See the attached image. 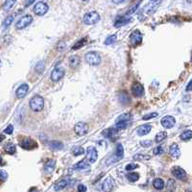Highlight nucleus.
<instances>
[{
  "instance_id": "f257e3e1",
  "label": "nucleus",
  "mask_w": 192,
  "mask_h": 192,
  "mask_svg": "<svg viewBox=\"0 0 192 192\" xmlns=\"http://www.w3.org/2000/svg\"><path fill=\"white\" fill-rule=\"evenodd\" d=\"M29 105H30V108L32 111L39 112L40 111H42L43 107H44V100H43L42 96L36 95L30 100Z\"/></svg>"
},
{
  "instance_id": "f03ea898",
  "label": "nucleus",
  "mask_w": 192,
  "mask_h": 192,
  "mask_svg": "<svg viewBox=\"0 0 192 192\" xmlns=\"http://www.w3.org/2000/svg\"><path fill=\"white\" fill-rule=\"evenodd\" d=\"M84 23L87 25H93L96 24L100 20V15L97 12H90L85 15L84 17Z\"/></svg>"
},
{
  "instance_id": "7ed1b4c3",
  "label": "nucleus",
  "mask_w": 192,
  "mask_h": 192,
  "mask_svg": "<svg viewBox=\"0 0 192 192\" xmlns=\"http://www.w3.org/2000/svg\"><path fill=\"white\" fill-rule=\"evenodd\" d=\"M86 62L90 65H98L101 62V57L96 52H89L87 53L86 57Z\"/></svg>"
},
{
  "instance_id": "20e7f679",
  "label": "nucleus",
  "mask_w": 192,
  "mask_h": 192,
  "mask_svg": "<svg viewBox=\"0 0 192 192\" xmlns=\"http://www.w3.org/2000/svg\"><path fill=\"white\" fill-rule=\"evenodd\" d=\"M162 1H151L149 2L148 4L143 8V11H142V14L145 15L146 17L147 15H153L157 10H158L159 6L160 5Z\"/></svg>"
},
{
  "instance_id": "39448f33",
  "label": "nucleus",
  "mask_w": 192,
  "mask_h": 192,
  "mask_svg": "<svg viewBox=\"0 0 192 192\" xmlns=\"http://www.w3.org/2000/svg\"><path fill=\"white\" fill-rule=\"evenodd\" d=\"M123 157H124V148L120 143H119V144H117V146H116V150H115L114 155H113L111 159H109L107 164L109 165V164H111V163L118 162V160L121 159Z\"/></svg>"
},
{
  "instance_id": "423d86ee",
  "label": "nucleus",
  "mask_w": 192,
  "mask_h": 192,
  "mask_svg": "<svg viewBox=\"0 0 192 192\" xmlns=\"http://www.w3.org/2000/svg\"><path fill=\"white\" fill-rule=\"evenodd\" d=\"M32 21H33V17H32V15H24V17H21L20 19L17 21V24H15V28L18 29V30H21V29H23V28H25V27L29 26V25L32 23Z\"/></svg>"
},
{
  "instance_id": "0eeeda50",
  "label": "nucleus",
  "mask_w": 192,
  "mask_h": 192,
  "mask_svg": "<svg viewBox=\"0 0 192 192\" xmlns=\"http://www.w3.org/2000/svg\"><path fill=\"white\" fill-rule=\"evenodd\" d=\"M48 5L46 4L44 2H37L36 5L34 6V12L37 15H45L47 11H48Z\"/></svg>"
},
{
  "instance_id": "6e6552de",
  "label": "nucleus",
  "mask_w": 192,
  "mask_h": 192,
  "mask_svg": "<svg viewBox=\"0 0 192 192\" xmlns=\"http://www.w3.org/2000/svg\"><path fill=\"white\" fill-rule=\"evenodd\" d=\"M20 146L25 150H32L34 148H36L37 146V142L35 140H33L32 138L30 137H25L21 140L20 142Z\"/></svg>"
},
{
  "instance_id": "1a4fd4ad",
  "label": "nucleus",
  "mask_w": 192,
  "mask_h": 192,
  "mask_svg": "<svg viewBox=\"0 0 192 192\" xmlns=\"http://www.w3.org/2000/svg\"><path fill=\"white\" fill-rule=\"evenodd\" d=\"M74 131L78 136H85L89 131V126L85 122H79L74 126Z\"/></svg>"
},
{
  "instance_id": "9d476101",
  "label": "nucleus",
  "mask_w": 192,
  "mask_h": 192,
  "mask_svg": "<svg viewBox=\"0 0 192 192\" xmlns=\"http://www.w3.org/2000/svg\"><path fill=\"white\" fill-rule=\"evenodd\" d=\"M130 40H131V43L132 45L137 47L142 42V35L139 32V31L136 30L134 32H133L131 34V37H130Z\"/></svg>"
},
{
  "instance_id": "9b49d317",
  "label": "nucleus",
  "mask_w": 192,
  "mask_h": 192,
  "mask_svg": "<svg viewBox=\"0 0 192 192\" xmlns=\"http://www.w3.org/2000/svg\"><path fill=\"white\" fill-rule=\"evenodd\" d=\"M87 160L90 163H94L96 162L97 158H98V153H97V150L92 146H89L87 149Z\"/></svg>"
},
{
  "instance_id": "f8f14e48",
  "label": "nucleus",
  "mask_w": 192,
  "mask_h": 192,
  "mask_svg": "<svg viewBox=\"0 0 192 192\" xmlns=\"http://www.w3.org/2000/svg\"><path fill=\"white\" fill-rule=\"evenodd\" d=\"M132 92H133L134 96L136 97H141L144 94V87L140 83L136 82L133 86H132Z\"/></svg>"
},
{
  "instance_id": "ddd939ff",
  "label": "nucleus",
  "mask_w": 192,
  "mask_h": 192,
  "mask_svg": "<svg viewBox=\"0 0 192 192\" xmlns=\"http://www.w3.org/2000/svg\"><path fill=\"white\" fill-rule=\"evenodd\" d=\"M64 76V70L62 67H57L51 73V80L53 82H59Z\"/></svg>"
},
{
  "instance_id": "4468645a",
  "label": "nucleus",
  "mask_w": 192,
  "mask_h": 192,
  "mask_svg": "<svg viewBox=\"0 0 192 192\" xmlns=\"http://www.w3.org/2000/svg\"><path fill=\"white\" fill-rule=\"evenodd\" d=\"M162 125L163 126L164 128L166 129H171L174 127V125L176 123V120L175 118L173 117L171 115H167V116H164V117L162 118Z\"/></svg>"
},
{
  "instance_id": "2eb2a0df",
  "label": "nucleus",
  "mask_w": 192,
  "mask_h": 192,
  "mask_svg": "<svg viewBox=\"0 0 192 192\" xmlns=\"http://www.w3.org/2000/svg\"><path fill=\"white\" fill-rule=\"evenodd\" d=\"M114 184H115L114 180L112 177H108L102 184V188L104 192H111L113 186H114Z\"/></svg>"
},
{
  "instance_id": "dca6fc26",
  "label": "nucleus",
  "mask_w": 192,
  "mask_h": 192,
  "mask_svg": "<svg viewBox=\"0 0 192 192\" xmlns=\"http://www.w3.org/2000/svg\"><path fill=\"white\" fill-rule=\"evenodd\" d=\"M172 174L179 180H185L186 179V172L181 167H174L172 170Z\"/></svg>"
},
{
  "instance_id": "f3484780",
  "label": "nucleus",
  "mask_w": 192,
  "mask_h": 192,
  "mask_svg": "<svg viewBox=\"0 0 192 192\" xmlns=\"http://www.w3.org/2000/svg\"><path fill=\"white\" fill-rule=\"evenodd\" d=\"M152 130V126L150 124H144V125H141L139 126L137 129V133L138 136L140 137H143V136H146Z\"/></svg>"
},
{
  "instance_id": "a211bd4d",
  "label": "nucleus",
  "mask_w": 192,
  "mask_h": 192,
  "mask_svg": "<svg viewBox=\"0 0 192 192\" xmlns=\"http://www.w3.org/2000/svg\"><path fill=\"white\" fill-rule=\"evenodd\" d=\"M131 20H132V17H127V15H124V17H119L117 19L115 20L114 27L115 28H120L122 26H124V25L128 24Z\"/></svg>"
},
{
  "instance_id": "6ab92c4d",
  "label": "nucleus",
  "mask_w": 192,
  "mask_h": 192,
  "mask_svg": "<svg viewBox=\"0 0 192 192\" xmlns=\"http://www.w3.org/2000/svg\"><path fill=\"white\" fill-rule=\"evenodd\" d=\"M28 89H29V86H28L27 84H22L17 89V91H15V95H17V98H19V99L23 98V97H25V95L27 94Z\"/></svg>"
},
{
  "instance_id": "aec40b11",
  "label": "nucleus",
  "mask_w": 192,
  "mask_h": 192,
  "mask_svg": "<svg viewBox=\"0 0 192 192\" xmlns=\"http://www.w3.org/2000/svg\"><path fill=\"white\" fill-rule=\"evenodd\" d=\"M169 154H170V156L173 157V158H175V159L180 158L181 150H180V148H179V146L176 143H173L172 145L170 146V148H169Z\"/></svg>"
},
{
  "instance_id": "412c9836",
  "label": "nucleus",
  "mask_w": 192,
  "mask_h": 192,
  "mask_svg": "<svg viewBox=\"0 0 192 192\" xmlns=\"http://www.w3.org/2000/svg\"><path fill=\"white\" fill-rule=\"evenodd\" d=\"M55 167H56V162L54 159H50L44 164V171L46 174H51L55 170Z\"/></svg>"
},
{
  "instance_id": "4be33fe9",
  "label": "nucleus",
  "mask_w": 192,
  "mask_h": 192,
  "mask_svg": "<svg viewBox=\"0 0 192 192\" xmlns=\"http://www.w3.org/2000/svg\"><path fill=\"white\" fill-rule=\"evenodd\" d=\"M75 169H80V170H89L90 168L89 163L87 162V159H82L81 162L76 163L74 166Z\"/></svg>"
},
{
  "instance_id": "5701e85b",
  "label": "nucleus",
  "mask_w": 192,
  "mask_h": 192,
  "mask_svg": "<svg viewBox=\"0 0 192 192\" xmlns=\"http://www.w3.org/2000/svg\"><path fill=\"white\" fill-rule=\"evenodd\" d=\"M67 184H68L67 180H65V179H62V180L59 181L58 182H56L55 185H54V189H55L56 191H59V190L64 189V188L67 185Z\"/></svg>"
},
{
  "instance_id": "b1692460",
  "label": "nucleus",
  "mask_w": 192,
  "mask_h": 192,
  "mask_svg": "<svg viewBox=\"0 0 192 192\" xmlns=\"http://www.w3.org/2000/svg\"><path fill=\"white\" fill-rule=\"evenodd\" d=\"M153 185H154V187H155L156 189L160 190V189H162V188L164 187V182H163L162 179H159V178L155 179L154 182H153Z\"/></svg>"
},
{
  "instance_id": "393cba45",
  "label": "nucleus",
  "mask_w": 192,
  "mask_h": 192,
  "mask_svg": "<svg viewBox=\"0 0 192 192\" xmlns=\"http://www.w3.org/2000/svg\"><path fill=\"white\" fill-rule=\"evenodd\" d=\"M49 146L51 149L53 150H62V148H64V144L62 142H60V141H51V142L49 143Z\"/></svg>"
},
{
  "instance_id": "a878e982",
  "label": "nucleus",
  "mask_w": 192,
  "mask_h": 192,
  "mask_svg": "<svg viewBox=\"0 0 192 192\" xmlns=\"http://www.w3.org/2000/svg\"><path fill=\"white\" fill-rule=\"evenodd\" d=\"M181 139L182 140H189L192 138V131L191 130H186L184 132H182L181 134Z\"/></svg>"
},
{
  "instance_id": "bb28decb",
  "label": "nucleus",
  "mask_w": 192,
  "mask_h": 192,
  "mask_svg": "<svg viewBox=\"0 0 192 192\" xmlns=\"http://www.w3.org/2000/svg\"><path fill=\"white\" fill-rule=\"evenodd\" d=\"M5 151L7 152L8 154H10V155H14L15 153V151H17V148H15V145L12 143H8L5 145Z\"/></svg>"
},
{
  "instance_id": "cd10ccee",
  "label": "nucleus",
  "mask_w": 192,
  "mask_h": 192,
  "mask_svg": "<svg viewBox=\"0 0 192 192\" xmlns=\"http://www.w3.org/2000/svg\"><path fill=\"white\" fill-rule=\"evenodd\" d=\"M69 64H70V67L73 68H76L78 67V64H80V59L78 58L77 56H73L69 59Z\"/></svg>"
},
{
  "instance_id": "c85d7f7f",
  "label": "nucleus",
  "mask_w": 192,
  "mask_h": 192,
  "mask_svg": "<svg viewBox=\"0 0 192 192\" xmlns=\"http://www.w3.org/2000/svg\"><path fill=\"white\" fill-rule=\"evenodd\" d=\"M119 99H120V102L122 104H125V105H127V104L130 103V97L128 96V94L125 92H121L120 95H119Z\"/></svg>"
},
{
  "instance_id": "c756f323",
  "label": "nucleus",
  "mask_w": 192,
  "mask_h": 192,
  "mask_svg": "<svg viewBox=\"0 0 192 192\" xmlns=\"http://www.w3.org/2000/svg\"><path fill=\"white\" fill-rule=\"evenodd\" d=\"M166 137H167V134H166V132H159V134H157L156 136V138H155V141L157 143H159L162 142V140H164Z\"/></svg>"
},
{
  "instance_id": "7c9ffc66",
  "label": "nucleus",
  "mask_w": 192,
  "mask_h": 192,
  "mask_svg": "<svg viewBox=\"0 0 192 192\" xmlns=\"http://www.w3.org/2000/svg\"><path fill=\"white\" fill-rule=\"evenodd\" d=\"M127 179L130 182H134L138 181V179H139V174H138V173H136V172L129 173V174L127 175Z\"/></svg>"
},
{
  "instance_id": "2f4dec72",
  "label": "nucleus",
  "mask_w": 192,
  "mask_h": 192,
  "mask_svg": "<svg viewBox=\"0 0 192 192\" xmlns=\"http://www.w3.org/2000/svg\"><path fill=\"white\" fill-rule=\"evenodd\" d=\"M87 42V37H83V39H82V40H80V42H78L75 43V44L73 45V47H72V49H73V50H76V49L81 48V47H83L85 44H86Z\"/></svg>"
},
{
  "instance_id": "473e14b6",
  "label": "nucleus",
  "mask_w": 192,
  "mask_h": 192,
  "mask_svg": "<svg viewBox=\"0 0 192 192\" xmlns=\"http://www.w3.org/2000/svg\"><path fill=\"white\" fill-rule=\"evenodd\" d=\"M117 130H114L113 128H111V129H109V130H105L104 131V133H103V134L106 137H110V138H112V137H113V136L117 133Z\"/></svg>"
},
{
  "instance_id": "72a5a7b5",
  "label": "nucleus",
  "mask_w": 192,
  "mask_h": 192,
  "mask_svg": "<svg viewBox=\"0 0 192 192\" xmlns=\"http://www.w3.org/2000/svg\"><path fill=\"white\" fill-rule=\"evenodd\" d=\"M72 153L74 154V156L83 155V154L85 153V149L81 146H75L73 149H72Z\"/></svg>"
},
{
  "instance_id": "f704fd0d",
  "label": "nucleus",
  "mask_w": 192,
  "mask_h": 192,
  "mask_svg": "<svg viewBox=\"0 0 192 192\" xmlns=\"http://www.w3.org/2000/svg\"><path fill=\"white\" fill-rule=\"evenodd\" d=\"M116 35H112V36H110V37H108L107 39L105 40V44L106 45H111V44H113L115 42H116Z\"/></svg>"
},
{
  "instance_id": "c9c22d12",
  "label": "nucleus",
  "mask_w": 192,
  "mask_h": 192,
  "mask_svg": "<svg viewBox=\"0 0 192 192\" xmlns=\"http://www.w3.org/2000/svg\"><path fill=\"white\" fill-rule=\"evenodd\" d=\"M132 119V115L130 113H125V114H122L118 117L117 121H123V122H128Z\"/></svg>"
},
{
  "instance_id": "e433bc0d",
  "label": "nucleus",
  "mask_w": 192,
  "mask_h": 192,
  "mask_svg": "<svg viewBox=\"0 0 192 192\" xmlns=\"http://www.w3.org/2000/svg\"><path fill=\"white\" fill-rule=\"evenodd\" d=\"M175 187H176V182L174 180H168V182H167V189L169 192H173L175 190Z\"/></svg>"
},
{
  "instance_id": "4c0bfd02",
  "label": "nucleus",
  "mask_w": 192,
  "mask_h": 192,
  "mask_svg": "<svg viewBox=\"0 0 192 192\" xmlns=\"http://www.w3.org/2000/svg\"><path fill=\"white\" fill-rule=\"evenodd\" d=\"M151 157L148 155H142V154H137V155L134 156V159H139V160H148L150 159Z\"/></svg>"
},
{
  "instance_id": "58836bf2",
  "label": "nucleus",
  "mask_w": 192,
  "mask_h": 192,
  "mask_svg": "<svg viewBox=\"0 0 192 192\" xmlns=\"http://www.w3.org/2000/svg\"><path fill=\"white\" fill-rule=\"evenodd\" d=\"M128 126V122H123V121H117L116 123V129L117 130H123V129H126Z\"/></svg>"
},
{
  "instance_id": "ea45409f",
  "label": "nucleus",
  "mask_w": 192,
  "mask_h": 192,
  "mask_svg": "<svg viewBox=\"0 0 192 192\" xmlns=\"http://www.w3.org/2000/svg\"><path fill=\"white\" fill-rule=\"evenodd\" d=\"M14 18H15V17L14 15H9L8 17H6V19L4 20V23H3V25H4V27H8V26H10L11 25V23L12 22V20H14Z\"/></svg>"
},
{
  "instance_id": "a19ab883",
  "label": "nucleus",
  "mask_w": 192,
  "mask_h": 192,
  "mask_svg": "<svg viewBox=\"0 0 192 192\" xmlns=\"http://www.w3.org/2000/svg\"><path fill=\"white\" fill-rule=\"evenodd\" d=\"M15 4V1H6L5 3H4V5H3V8H4V10H10V9Z\"/></svg>"
},
{
  "instance_id": "79ce46f5",
  "label": "nucleus",
  "mask_w": 192,
  "mask_h": 192,
  "mask_svg": "<svg viewBox=\"0 0 192 192\" xmlns=\"http://www.w3.org/2000/svg\"><path fill=\"white\" fill-rule=\"evenodd\" d=\"M140 3H141L140 1H138V2H137L136 4H134V6H132V7H131V8L128 10V12H127V15H132V14H133V12H136V11H137V7L140 5Z\"/></svg>"
},
{
  "instance_id": "37998d69",
  "label": "nucleus",
  "mask_w": 192,
  "mask_h": 192,
  "mask_svg": "<svg viewBox=\"0 0 192 192\" xmlns=\"http://www.w3.org/2000/svg\"><path fill=\"white\" fill-rule=\"evenodd\" d=\"M8 179V173L5 170H0V182H5Z\"/></svg>"
},
{
  "instance_id": "c03bdc74",
  "label": "nucleus",
  "mask_w": 192,
  "mask_h": 192,
  "mask_svg": "<svg viewBox=\"0 0 192 192\" xmlns=\"http://www.w3.org/2000/svg\"><path fill=\"white\" fill-rule=\"evenodd\" d=\"M163 152H164V149H163L162 146L156 147L155 149H154V151H153L154 155H162V154H163Z\"/></svg>"
},
{
  "instance_id": "a18cd8bd",
  "label": "nucleus",
  "mask_w": 192,
  "mask_h": 192,
  "mask_svg": "<svg viewBox=\"0 0 192 192\" xmlns=\"http://www.w3.org/2000/svg\"><path fill=\"white\" fill-rule=\"evenodd\" d=\"M157 116H158V113L157 112H151V113H149V114H146L143 116V120H149V119L157 117Z\"/></svg>"
},
{
  "instance_id": "49530a36",
  "label": "nucleus",
  "mask_w": 192,
  "mask_h": 192,
  "mask_svg": "<svg viewBox=\"0 0 192 192\" xmlns=\"http://www.w3.org/2000/svg\"><path fill=\"white\" fill-rule=\"evenodd\" d=\"M138 167V164H137V163H129V164L126 166V170L127 171H131V170H134Z\"/></svg>"
},
{
  "instance_id": "de8ad7c7",
  "label": "nucleus",
  "mask_w": 192,
  "mask_h": 192,
  "mask_svg": "<svg viewBox=\"0 0 192 192\" xmlns=\"http://www.w3.org/2000/svg\"><path fill=\"white\" fill-rule=\"evenodd\" d=\"M152 144H153V142L151 140H144V141H141V142H140V145L143 146V147H145V148H148V147L152 146Z\"/></svg>"
},
{
  "instance_id": "09e8293b",
  "label": "nucleus",
  "mask_w": 192,
  "mask_h": 192,
  "mask_svg": "<svg viewBox=\"0 0 192 192\" xmlns=\"http://www.w3.org/2000/svg\"><path fill=\"white\" fill-rule=\"evenodd\" d=\"M12 131H14V127H12V125H9L8 127L4 130L5 134H12Z\"/></svg>"
},
{
  "instance_id": "8fccbe9b",
  "label": "nucleus",
  "mask_w": 192,
  "mask_h": 192,
  "mask_svg": "<svg viewBox=\"0 0 192 192\" xmlns=\"http://www.w3.org/2000/svg\"><path fill=\"white\" fill-rule=\"evenodd\" d=\"M78 192H87V186H85L84 184H79V186H78Z\"/></svg>"
},
{
  "instance_id": "3c124183",
  "label": "nucleus",
  "mask_w": 192,
  "mask_h": 192,
  "mask_svg": "<svg viewBox=\"0 0 192 192\" xmlns=\"http://www.w3.org/2000/svg\"><path fill=\"white\" fill-rule=\"evenodd\" d=\"M186 90L187 91H190V90H192V80L188 83V85L186 86Z\"/></svg>"
},
{
  "instance_id": "603ef678",
  "label": "nucleus",
  "mask_w": 192,
  "mask_h": 192,
  "mask_svg": "<svg viewBox=\"0 0 192 192\" xmlns=\"http://www.w3.org/2000/svg\"><path fill=\"white\" fill-rule=\"evenodd\" d=\"M29 192H39V190H37L36 187H33V188H31Z\"/></svg>"
},
{
  "instance_id": "864d4df0",
  "label": "nucleus",
  "mask_w": 192,
  "mask_h": 192,
  "mask_svg": "<svg viewBox=\"0 0 192 192\" xmlns=\"http://www.w3.org/2000/svg\"><path fill=\"white\" fill-rule=\"evenodd\" d=\"M1 162H2V158H1V156H0V163H1Z\"/></svg>"
},
{
  "instance_id": "5fc2aeb1",
  "label": "nucleus",
  "mask_w": 192,
  "mask_h": 192,
  "mask_svg": "<svg viewBox=\"0 0 192 192\" xmlns=\"http://www.w3.org/2000/svg\"><path fill=\"white\" fill-rule=\"evenodd\" d=\"M0 65H1V61H0Z\"/></svg>"
}]
</instances>
